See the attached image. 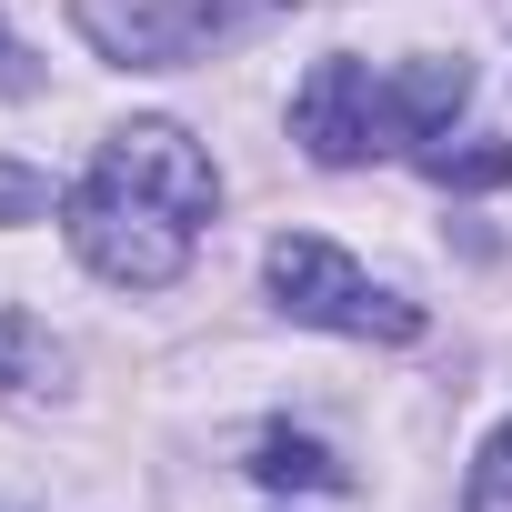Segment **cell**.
Returning <instances> with one entry per match:
<instances>
[{
    "instance_id": "7",
    "label": "cell",
    "mask_w": 512,
    "mask_h": 512,
    "mask_svg": "<svg viewBox=\"0 0 512 512\" xmlns=\"http://www.w3.org/2000/svg\"><path fill=\"white\" fill-rule=\"evenodd\" d=\"M251 482H272V492H342L352 472L312 432H262V442H251Z\"/></svg>"
},
{
    "instance_id": "8",
    "label": "cell",
    "mask_w": 512,
    "mask_h": 512,
    "mask_svg": "<svg viewBox=\"0 0 512 512\" xmlns=\"http://www.w3.org/2000/svg\"><path fill=\"white\" fill-rule=\"evenodd\" d=\"M422 171L442 191H502L512 181V141H422Z\"/></svg>"
},
{
    "instance_id": "2",
    "label": "cell",
    "mask_w": 512,
    "mask_h": 512,
    "mask_svg": "<svg viewBox=\"0 0 512 512\" xmlns=\"http://www.w3.org/2000/svg\"><path fill=\"white\" fill-rule=\"evenodd\" d=\"M262 282H272V302H282L292 322H312V332H352V342H412V332H422V302L362 282L342 251L312 241V231H282V241L262 251Z\"/></svg>"
},
{
    "instance_id": "1",
    "label": "cell",
    "mask_w": 512,
    "mask_h": 512,
    "mask_svg": "<svg viewBox=\"0 0 512 512\" xmlns=\"http://www.w3.org/2000/svg\"><path fill=\"white\" fill-rule=\"evenodd\" d=\"M211 211H221V171H211L201 141L171 131V121L111 131L101 161H91V181L61 201L71 251H81L111 292H171V282L191 272V241H201Z\"/></svg>"
},
{
    "instance_id": "11",
    "label": "cell",
    "mask_w": 512,
    "mask_h": 512,
    "mask_svg": "<svg viewBox=\"0 0 512 512\" xmlns=\"http://www.w3.org/2000/svg\"><path fill=\"white\" fill-rule=\"evenodd\" d=\"M0 91H31V71H21V41L0 31Z\"/></svg>"
},
{
    "instance_id": "3",
    "label": "cell",
    "mask_w": 512,
    "mask_h": 512,
    "mask_svg": "<svg viewBox=\"0 0 512 512\" xmlns=\"http://www.w3.org/2000/svg\"><path fill=\"white\" fill-rule=\"evenodd\" d=\"M251 0H71V21L101 61L121 71H181L191 51H211Z\"/></svg>"
},
{
    "instance_id": "4",
    "label": "cell",
    "mask_w": 512,
    "mask_h": 512,
    "mask_svg": "<svg viewBox=\"0 0 512 512\" xmlns=\"http://www.w3.org/2000/svg\"><path fill=\"white\" fill-rule=\"evenodd\" d=\"M292 141L322 161V171H352L372 151H392V101L362 61H312V81L292 91Z\"/></svg>"
},
{
    "instance_id": "9",
    "label": "cell",
    "mask_w": 512,
    "mask_h": 512,
    "mask_svg": "<svg viewBox=\"0 0 512 512\" xmlns=\"http://www.w3.org/2000/svg\"><path fill=\"white\" fill-rule=\"evenodd\" d=\"M462 512H512V422L482 442V462H472V492H462Z\"/></svg>"
},
{
    "instance_id": "6",
    "label": "cell",
    "mask_w": 512,
    "mask_h": 512,
    "mask_svg": "<svg viewBox=\"0 0 512 512\" xmlns=\"http://www.w3.org/2000/svg\"><path fill=\"white\" fill-rule=\"evenodd\" d=\"M71 352L31 322V312H0V402H61Z\"/></svg>"
},
{
    "instance_id": "10",
    "label": "cell",
    "mask_w": 512,
    "mask_h": 512,
    "mask_svg": "<svg viewBox=\"0 0 512 512\" xmlns=\"http://www.w3.org/2000/svg\"><path fill=\"white\" fill-rule=\"evenodd\" d=\"M51 211V181L31 171V161H0V231H11V221H41Z\"/></svg>"
},
{
    "instance_id": "5",
    "label": "cell",
    "mask_w": 512,
    "mask_h": 512,
    "mask_svg": "<svg viewBox=\"0 0 512 512\" xmlns=\"http://www.w3.org/2000/svg\"><path fill=\"white\" fill-rule=\"evenodd\" d=\"M382 101H392V141L422 151V141H442V121L472 101V61H442V51H432V61H412L402 81H382Z\"/></svg>"
}]
</instances>
